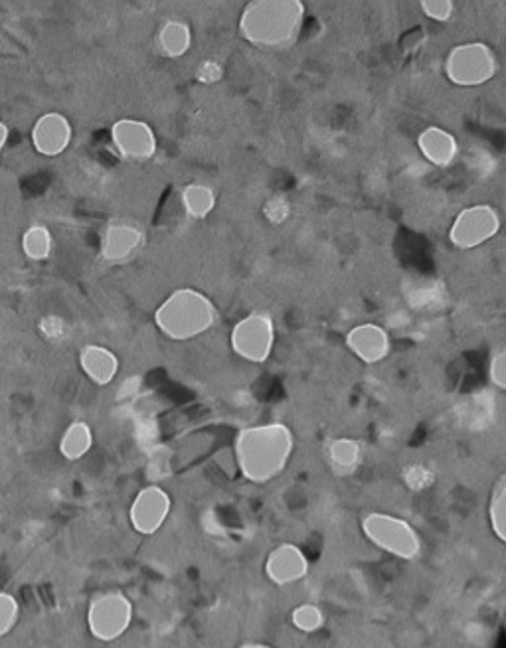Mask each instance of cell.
<instances>
[{
    "label": "cell",
    "instance_id": "obj_1",
    "mask_svg": "<svg viewBox=\"0 0 506 648\" xmlns=\"http://www.w3.org/2000/svg\"><path fill=\"white\" fill-rule=\"evenodd\" d=\"M295 451L293 431L283 424L248 427L235 437V461L248 481L272 483L285 471Z\"/></svg>",
    "mask_w": 506,
    "mask_h": 648
},
{
    "label": "cell",
    "instance_id": "obj_12",
    "mask_svg": "<svg viewBox=\"0 0 506 648\" xmlns=\"http://www.w3.org/2000/svg\"><path fill=\"white\" fill-rule=\"evenodd\" d=\"M145 245V232L133 222L109 223L101 238V257L109 263H125L133 260Z\"/></svg>",
    "mask_w": 506,
    "mask_h": 648
},
{
    "label": "cell",
    "instance_id": "obj_9",
    "mask_svg": "<svg viewBox=\"0 0 506 648\" xmlns=\"http://www.w3.org/2000/svg\"><path fill=\"white\" fill-rule=\"evenodd\" d=\"M111 143L118 155L129 163H146L156 155L155 131L139 119H119L111 127Z\"/></svg>",
    "mask_w": 506,
    "mask_h": 648
},
{
    "label": "cell",
    "instance_id": "obj_13",
    "mask_svg": "<svg viewBox=\"0 0 506 648\" xmlns=\"http://www.w3.org/2000/svg\"><path fill=\"white\" fill-rule=\"evenodd\" d=\"M346 347L364 364H378L392 350L388 330L376 322H362L346 334Z\"/></svg>",
    "mask_w": 506,
    "mask_h": 648
},
{
    "label": "cell",
    "instance_id": "obj_14",
    "mask_svg": "<svg viewBox=\"0 0 506 648\" xmlns=\"http://www.w3.org/2000/svg\"><path fill=\"white\" fill-rule=\"evenodd\" d=\"M265 573L275 585H292L309 573V560L299 546L282 543L267 556Z\"/></svg>",
    "mask_w": 506,
    "mask_h": 648
},
{
    "label": "cell",
    "instance_id": "obj_21",
    "mask_svg": "<svg viewBox=\"0 0 506 648\" xmlns=\"http://www.w3.org/2000/svg\"><path fill=\"white\" fill-rule=\"evenodd\" d=\"M54 238L46 226L34 223L22 235V252L32 262H46L52 255Z\"/></svg>",
    "mask_w": 506,
    "mask_h": 648
},
{
    "label": "cell",
    "instance_id": "obj_2",
    "mask_svg": "<svg viewBox=\"0 0 506 648\" xmlns=\"http://www.w3.org/2000/svg\"><path fill=\"white\" fill-rule=\"evenodd\" d=\"M305 4L299 0H255L240 17V34L255 48H292L301 36Z\"/></svg>",
    "mask_w": 506,
    "mask_h": 648
},
{
    "label": "cell",
    "instance_id": "obj_26",
    "mask_svg": "<svg viewBox=\"0 0 506 648\" xmlns=\"http://www.w3.org/2000/svg\"><path fill=\"white\" fill-rule=\"evenodd\" d=\"M19 601L10 593H0V637L9 635L10 630L19 623Z\"/></svg>",
    "mask_w": 506,
    "mask_h": 648
},
{
    "label": "cell",
    "instance_id": "obj_27",
    "mask_svg": "<svg viewBox=\"0 0 506 648\" xmlns=\"http://www.w3.org/2000/svg\"><path fill=\"white\" fill-rule=\"evenodd\" d=\"M419 9L424 10V14L429 20H436V22H448L455 14V4L449 0H424Z\"/></svg>",
    "mask_w": 506,
    "mask_h": 648
},
{
    "label": "cell",
    "instance_id": "obj_18",
    "mask_svg": "<svg viewBox=\"0 0 506 648\" xmlns=\"http://www.w3.org/2000/svg\"><path fill=\"white\" fill-rule=\"evenodd\" d=\"M327 455H329V463L337 473L351 474L361 466L362 447L351 437H341V439L332 441Z\"/></svg>",
    "mask_w": 506,
    "mask_h": 648
},
{
    "label": "cell",
    "instance_id": "obj_22",
    "mask_svg": "<svg viewBox=\"0 0 506 648\" xmlns=\"http://www.w3.org/2000/svg\"><path fill=\"white\" fill-rule=\"evenodd\" d=\"M488 518H491V528L495 536L501 542L506 543V474L495 484L491 506H488Z\"/></svg>",
    "mask_w": 506,
    "mask_h": 648
},
{
    "label": "cell",
    "instance_id": "obj_16",
    "mask_svg": "<svg viewBox=\"0 0 506 648\" xmlns=\"http://www.w3.org/2000/svg\"><path fill=\"white\" fill-rule=\"evenodd\" d=\"M79 366L94 384L108 386L118 376L119 360L106 347L88 344L79 352Z\"/></svg>",
    "mask_w": 506,
    "mask_h": 648
},
{
    "label": "cell",
    "instance_id": "obj_8",
    "mask_svg": "<svg viewBox=\"0 0 506 648\" xmlns=\"http://www.w3.org/2000/svg\"><path fill=\"white\" fill-rule=\"evenodd\" d=\"M133 620V605L123 593H106L89 605L88 625L91 635L103 642L125 635Z\"/></svg>",
    "mask_w": 506,
    "mask_h": 648
},
{
    "label": "cell",
    "instance_id": "obj_4",
    "mask_svg": "<svg viewBox=\"0 0 506 648\" xmlns=\"http://www.w3.org/2000/svg\"><path fill=\"white\" fill-rule=\"evenodd\" d=\"M501 69L497 52L485 42H463L446 58V76L459 88H479L495 78Z\"/></svg>",
    "mask_w": 506,
    "mask_h": 648
},
{
    "label": "cell",
    "instance_id": "obj_6",
    "mask_svg": "<svg viewBox=\"0 0 506 648\" xmlns=\"http://www.w3.org/2000/svg\"><path fill=\"white\" fill-rule=\"evenodd\" d=\"M503 228V218L495 206L475 204L458 213L449 228V242L469 252L491 242Z\"/></svg>",
    "mask_w": 506,
    "mask_h": 648
},
{
    "label": "cell",
    "instance_id": "obj_19",
    "mask_svg": "<svg viewBox=\"0 0 506 648\" xmlns=\"http://www.w3.org/2000/svg\"><path fill=\"white\" fill-rule=\"evenodd\" d=\"M94 446V431L86 421H74L59 439V453L68 461H79Z\"/></svg>",
    "mask_w": 506,
    "mask_h": 648
},
{
    "label": "cell",
    "instance_id": "obj_30",
    "mask_svg": "<svg viewBox=\"0 0 506 648\" xmlns=\"http://www.w3.org/2000/svg\"><path fill=\"white\" fill-rule=\"evenodd\" d=\"M42 332L48 337V339H62L64 337V330H66V325H64V320L58 319V317H46V319L42 320Z\"/></svg>",
    "mask_w": 506,
    "mask_h": 648
},
{
    "label": "cell",
    "instance_id": "obj_32",
    "mask_svg": "<svg viewBox=\"0 0 506 648\" xmlns=\"http://www.w3.org/2000/svg\"><path fill=\"white\" fill-rule=\"evenodd\" d=\"M240 648H273L270 645H263V642H248V645H242Z\"/></svg>",
    "mask_w": 506,
    "mask_h": 648
},
{
    "label": "cell",
    "instance_id": "obj_25",
    "mask_svg": "<svg viewBox=\"0 0 506 648\" xmlns=\"http://www.w3.org/2000/svg\"><path fill=\"white\" fill-rule=\"evenodd\" d=\"M292 202L282 194L272 196L267 202L263 204V216L273 226H282V223L287 222L292 218Z\"/></svg>",
    "mask_w": 506,
    "mask_h": 648
},
{
    "label": "cell",
    "instance_id": "obj_15",
    "mask_svg": "<svg viewBox=\"0 0 506 648\" xmlns=\"http://www.w3.org/2000/svg\"><path fill=\"white\" fill-rule=\"evenodd\" d=\"M418 149L429 165L448 168L459 158L458 136L443 127H426L418 135Z\"/></svg>",
    "mask_w": 506,
    "mask_h": 648
},
{
    "label": "cell",
    "instance_id": "obj_29",
    "mask_svg": "<svg viewBox=\"0 0 506 648\" xmlns=\"http://www.w3.org/2000/svg\"><path fill=\"white\" fill-rule=\"evenodd\" d=\"M491 380L495 386L505 389L506 392V349L501 350L495 354V359L491 362V369H488Z\"/></svg>",
    "mask_w": 506,
    "mask_h": 648
},
{
    "label": "cell",
    "instance_id": "obj_11",
    "mask_svg": "<svg viewBox=\"0 0 506 648\" xmlns=\"http://www.w3.org/2000/svg\"><path fill=\"white\" fill-rule=\"evenodd\" d=\"M72 136L74 129L68 117L62 116L58 111H50L46 116L40 117L30 133L36 153L48 158L66 153L72 145Z\"/></svg>",
    "mask_w": 506,
    "mask_h": 648
},
{
    "label": "cell",
    "instance_id": "obj_28",
    "mask_svg": "<svg viewBox=\"0 0 506 648\" xmlns=\"http://www.w3.org/2000/svg\"><path fill=\"white\" fill-rule=\"evenodd\" d=\"M224 78V66L218 59H205L196 68V79L205 86H215Z\"/></svg>",
    "mask_w": 506,
    "mask_h": 648
},
{
    "label": "cell",
    "instance_id": "obj_5",
    "mask_svg": "<svg viewBox=\"0 0 506 648\" xmlns=\"http://www.w3.org/2000/svg\"><path fill=\"white\" fill-rule=\"evenodd\" d=\"M362 532L382 552L399 560H416L421 553V536L404 518L392 514L372 513L362 523Z\"/></svg>",
    "mask_w": 506,
    "mask_h": 648
},
{
    "label": "cell",
    "instance_id": "obj_31",
    "mask_svg": "<svg viewBox=\"0 0 506 648\" xmlns=\"http://www.w3.org/2000/svg\"><path fill=\"white\" fill-rule=\"evenodd\" d=\"M9 125L4 121H0V153L4 151V146L9 145Z\"/></svg>",
    "mask_w": 506,
    "mask_h": 648
},
{
    "label": "cell",
    "instance_id": "obj_24",
    "mask_svg": "<svg viewBox=\"0 0 506 648\" xmlns=\"http://www.w3.org/2000/svg\"><path fill=\"white\" fill-rule=\"evenodd\" d=\"M402 479L411 491H426L431 484L436 483V473L429 469L428 464L411 463L404 469Z\"/></svg>",
    "mask_w": 506,
    "mask_h": 648
},
{
    "label": "cell",
    "instance_id": "obj_23",
    "mask_svg": "<svg viewBox=\"0 0 506 648\" xmlns=\"http://www.w3.org/2000/svg\"><path fill=\"white\" fill-rule=\"evenodd\" d=\"M293 627L301 633H317L324 625V613L312 603H302L292 613Z\"/></svg>",
    "mask_w": 506,
    "mask_h": 648
},
{
    "label": "cell",
    "instance_id": "obj_3",
    "mask_svg": "<svg viewBox=\"0 0 506 648\" xmlns=\"http://www.w3.org/2000/svg\"><path fill=\"white\" fill-rule=\"evenodd\" d=\"M218 309L210 297L196 289H176L156 309L155 325L170 340H193L212 329Z\"/></svg>",
    "mask_w": 506,
    "mask_h": 648
},
{
    "label": "cell",
    "instance_id": "obj_10",
    "mask_svg": "<svg viewBox=\"0 0 506 648\" xmlns=\"http://www.w3.org/2000/svg\"><path fill=\"white\" fill-rule=\"evenodd\" d=\"M170 496L163 491L161 486H146L141 493L136 494L133 506H131V524L136 532L151 534L158 532L166 523L170 514Z\"/></svg>",
    "mask_w": 506,
    "mask_h": 648
},
{
    "label": "cell",
    "instance_id": "obj_20",
    "mask_svg": "<svg viewBox=\"0 0 506 648\" xmlns=\"http://www.w3.org/2000/svg\"><path fill=\"white\" fill-rule=\"evenodd\" d=\"M180 200H183L185 212L193 220H205V218H208L210 213L215 212L216 202H218L215 188L200 185V183H193V185L185 186V190L180 194Z\"/></svg>",
    "mask_w": 506,
    "mask_h": 648
},
{
    "label": "cell",
    "instance_id": "obj_7",
    "mask_svg": "<svg viewBox=\"0 0 506 648\" xmlns=\"http://www.w3.org/2000/svg\"><path fill=\"white\" fill-rule=\"evenodd\" d=\"M232 350L240 359L263 364L272 356L275 347V320L265 310H255L235 322L230 334Z\"/></svg>",
    "mask_w": 506,
    "mask_h": 648
},
{
    "label": "cell",
    "instance_id": "obj_17",
    "mask_svg": "<svg viewBox=\"0 0 506 648\" xmlns=\"http://www.w3.org/2000/svg\"><path fill=\"white\" fill-rule=\"evenodd\" d=\"M156 48L166 58H183L193 46V30L185 20H166L156 32Z\"/></svg>",
    "mask_w": 506,
    "mask_h": 648
}]
</instances>
